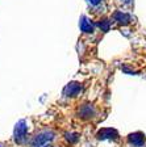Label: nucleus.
<instances>
[{"label": "nucleus", "instance_id": "nucleus-1", "mask_svg": "<svg viewBox=\"0 0 146 147\" xmlns=\"http://www.w3.org/2000/svg\"><path fill=\"white\" fill-rule=\"evenodd\" d=\"M54 137L52 131H43V133H40V134L34 137V139L32 141V147H42L45 146L48 142H50Z\"/></svg>", "mask_w": 146, "mask_h": 147}, {"label": "nucleus", "instance_id": "nucleus-2", "mask_svg": "<svg viewBox=\"0 0 146 147\" xmlns=\"http://www.w3.org/2000/svg\"><path fill=\"white\" fill-rule=\"evenodd\" d=\"M26 131H28L26 123L24 121H20L15 127V141L17 143H22L25 141V138H26Z\"/></svg>", "mask_w": 146, "mask_h": 147}, {"label": "nucleus", "instance_id": "nucleus-3", "mask_svg": "<svg viewBox=\"0 0 146 147\" xmlns=\"http://www.w3.org/2000/svg\"><path fill=\"white\" fill-rule=\"evenodd\" d=\"M97 138L99 139H117L119 138V133L116 131L115 129H111V127L101 129L100 131L97 133Z\"/></svg>", "mask_w": 146, "mask_h": 147}, {"label": "nucleus", "instance_id": "nucleus-4", "mask_svg": "<svg viewBox=\"0 0 146 147\" xmlns=\"http://www.w3.org/2000/svg\"><path fill=\"white\" fill-rule=\"evenodd\" d=\"M128 138H129V142L136 147H142L146 142L145 134H143V133H140V131L133 133V134H130Z\"/></svg>", "mask_w": 146, "mask_h": 147}, {"label": "nucleus", "instance_id": "nucleus-5", "mask_svg": "<svg viewBox=\"0 0 146 147\" xmlns=\"http://www.w3.org/2000/svg\"><path fill=\"white\" fill-rule=\"evenodd\" d=\"M80 91H82V84H79V83H70V84L66 86L63 93L66 96H69V97H74V96H76Z\"/></svg>", "mask_w": 146, "mask_h": 147}, {"label": "nucleus", "instance_id": "nucleus-6", "mask_svg": "<svg viewBox=\"0 0 146 147\" xmlns=\"http://www.w3.org/2000/svg\"><path fill=\"white\" fill-rule=\"evenodd\" d=\"M79 114L82 118H91L95 114V109L91 105H84V107H82V109L79 110Z\"/></svg>", "mask_w": 146, "mask_h": 147}, {"label": "nucleus", "instance_id": "nucleus-7", "mask_svg": "<svg viewBox=\"0 0 146 147\" xmlns=\"http://www.w3.org/2000/svg\"><path fill=\"white\" fill-rule=\"evenodd\" d=\"M113 18H115L117 22H120V24H128V22L130 21V16L126 15V13H122V12H116Z\"/></svg>", "mask_w": 146, "mask_h": 147}, {"label": "nucleus", "instance_id": "nucleus-8", "mask_svg": "<svg viewBox=\"0 0 146 147\" xmlns=\"http://www.w3.org/2000/svg\"><path fill=\"white\" fill-rule=\"evenodd\" d=\"M80 29H82V32H84V33H92V32H94V26H92V24L86 17H82V21H80Z\"/></svg>", "mask_w": 146, "mask_h": 147}, {"label": "nucleus", "instance_id": "nucleus-9", "mask_svg": "<svg viewBox=\"0 0 146 147\" xmlns=\"http://www.w3.org/2000/svg\"><path fill=\"white\" fill-rule=\"evenodd\" d=\"M99 26H100V29L103 32H108V30H109L111 24H109V21H108V20H103L101 22H99Z\"/></svg>", "mask_w": 146, "mask_h": 147}, {"label": "nucleus", "instance_id": "nucleus-10", "mask_svg": "<svg viewBox=\"0 0 146 147\" xmlns=\"http://www.w3.org/2000/svg\"><path fill=\"white\" fill-rule=\"evenodd\" d=\"M67 139L70 142H76L78 141V134H71V135H67Z\"/></svg>", "mask_w": 146, "mask_h": 147}, {"label": "nucleus", "instance_id": "nucleus-11", "mask_svg": "<svg viewBox=\"0 0 146 147\" xmlns=\"http://www.w3.org/2000/svg\"><path fill=\"white\" fill-rule=\"evenodd\" d=\"M100 1H101V0H90V3H91V4H94V5H96V4H99V3H100Z\"/></svg>", "mask_w": 146, "mask_h": 147}, {"label": "nucleus", "instance_id": "nucleus-12", "mask_svg": "<svg viewBox=\"0 0 146 147\" xmlns=\"http://www.w3.org/2000/svg\"><path fill=\"white\" fill-rule=\"evenodd\" d=\"M125 1H126V3H132V0H125Z\"/></svg>", "mask_w": 146, "mask_h": 147}, {"label": "nucleus", "instance_id": "nucleus-13", "mask_svg": "<svg viewBox=\"0 0 146 147\" xmlns=\"http://www.w3.org/2000/svg\"><path fill=\"white\" fill-rule=\"evenodd\" d=\"M46 147H53V146H46Z\"/></svg>", "mask_w": 146, "mask_h": 147}, {"label": "nucleus", "instance_id": "nucleus-14", "mask_svg": "<svg viewBox=\"0 0 146 147\" xmlns=\"http://www.w3.org/2000/svg\"><path fill=\"white\" fill-rule=\"evenodd\" d=\"M0 147H1V146H0Z\"/></svg>", "mask_w": 146, "mask_h": 147}]
</instances>
